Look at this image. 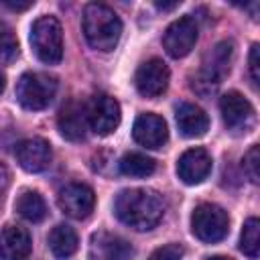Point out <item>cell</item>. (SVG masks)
<instances>
[{"instance_id":"2","label":"cell","mask_w":260,"mask_h":260,"mask_svg":"<svg viewBox=\"0 0 260 260\" xmlns=\"http://www.w3.org/2000/svg\"><path fill=\"white\" fill-rule=\"evenodd\" d=\"M83 35L89 47L108 53L122 37V20L110 6L91 2L83 10Z\"/></svg>"},{"instance_id":"11","label":"cell","mask_w":260,"mask_h":260,"mask_svg":"<svg viewBox=\"0 0 260 260\" xmlns=\"http://www.w3.org/2000/svg\"><path fill=\"white\" fill-rule=\"evenodd\" d=\"M223 124L230 130H248L254 122V108L240 91H228L219 100Z\"/></svg>"},{"instance_id":"8","label":"cell","mask_w":260,"mask_h":260,"mask_svg":"<svg viewBox=\"0 0 260 260\" xmlns=\"http://www.w3.org/2000/svg\"><path fill=\"white\" fill-rule=\"evenodd\" d=\"M197 32H199L197 22L191 16H181L167 26V30L162 35V45L171 57H175V59L185 57L195 47Z\"/></svg>"},{"instance_id":"1","label":"cell","mask_w":260,"mask_h":260,"mask_svg":"<svg viewBox=\"0 0 260 260\" xmlns=\"http://www.w3.org/2000/svg\"><path fill=\"white\" fill-rule=\"evenodd\" d=\"M116 217L136 232L152 230L165 215V201L152 189H124L114 201Z\"/></svg>"},{"instance_id":"15","label":"cell","mask_w":260,"mask_h":260,"mask_svg":"<svg viewBox=\"0 0 260 260\" xmlns=\"http://www.w3.org/2000/svg\"><path fill=\"white\" fill-rule=\"evenodd\" d=\"M134 254L130 242L110 232H95L89 244V256L93 260H130Z\"/></svg>"},{"instance_id":"19","label":"cell","mask_w":260,"mask_h":260,"mask_svg":"<svg viewBox=\"0 0 260 260\" xmlns=\"http://www.w3.org/2000/svg\"><path fill=\"white\" fill-rule=\"evenodd\" d=\"M77 246H79V238H77L73 228H69L65 223H59V225H55L51 230V234H49V248H51V252H53V256L57 260L71 258L77 252Z\"/></svg>"},{"instance_id":"5","label":"cell","mask_w":260,"mask_h":260,"mask_svg":"<svg viewBox=\"0 0 260 260\" xmlns=\"http://www.w3.org/2000/svg\"><path fill=\"white\" fill-rule=\"evenodd\" d=\"M57 93V79L49 73L28 71L16 83V100L26 110H45Z\"/></svg>"},{"instance_id":"22","label":"cell","mask_w":260,"mask_h":260,"mask_svg":"<svg viewBox=\"0 0 260 260\" xmlns=\"http://www.w3.org/2000/svg\"><path fill=\"white\" fill-rule=\"evenodd\" d=\"M240 250L248 258H258V252H260V221L256 217H250L244 223L242 236H240Z\"/></svg>"},{"instance_id":"12","label":"cell","mask_w":260,"mask_h":260,"mask_svg":"<svg viewBox=\"0 0 260 260\" xmlns=\"http://www.w3.org/2000/svg\"><path fill=\"white\" fill-rule=\"evenodd\" d=\"M16 160L18 165L28 171V173H41L51 165L53 152H51V144L43 138H26L20 140L14 148Z\"/></svg>"},{"instance_id":"6","label":"cell","mask_w":260,"mask_h":260,"mask_svg":"<svg viewBox=\"0 0 260 260\" xmlns=\"http://www.w3.org/2000/svg\"><path fill=\"white\" fill-rule=\"evenodd\" d=\"M191 232L197 240L205 244H215L223 240L230 232L228 213L215 203H201L191 213Z\"/></svg>"},{"instance_id":"24","label":"cell","mask_w":260,"mask_h":260,"mask_svg":"<svg viewBox=\"0 0 260 260\" xmlns=\"http://www.w3.org/2000/svg\"><path fill=\"white\" fill-rule=\"evenodd\" d=\"M258 165H260V148L258 144L250 146V150L244 154V171L252 183H258Z\"/></svg>"},{"instance_id":"3","label":"cell","mask_w":260,"mask_h":260,"mask_svg":"<svg viewBox=\"0 0 260 260\" xmlns=\"http://www.w3.org/2000/svg\"><path fill=\"white\" fill-rule=\"evenodd\" d=\"M30 45L35 55L47 63L57 65L63 57V28L55 16H41L30 26Z\"/></svg>"},{"instance_id":"28","label":"cell","mask_w":260,"mask_h":260,"mask_svg":"<svg viewBox=\"0 0 260 260\" xmlns=\"http://www.w3.org/2000/svg\"><path fill=\"white\" fill-rule=\"evenodd\" d=\"M8 179H10V173L4 165H0V189H4L8 185Z\"/></svg>"},{"instance_id":"27","label":"cell","mask_w":260,"mask_h":260,"mask_svg":"<svg viewBox=\"0 0 260 260\" xmlns=\"http://www.w3.org/2000/svg\"><path fill=\"white\" fill-rule=\"evenodd\" d=\"M4 6H8L10 10H26V8H30L32 6V2L28 0V2H10V0H4L2 2Z\"/></svg>"},{"instance_id":"7","label":"cell","mask_w":260,"mask_h":260,"mask_svg":"<svg viewBox=\"0 0 260 260\" xmlns=\"http://www.w3.org/2000/svg\"><path fill=\"white\" fill-rule=\"evenodd\" d=\"M85 114L87 126L100 136L112 134L120 124V104L108 93H95L87 102Z\"/></svg>"},{"instance_id":"4","label":"cell","mask_w":260,"mask_h":260,"mask_svg":"<svg viewBox=\"0 0 260 260\" xmlns=\"http://www.w3.org/2000/svg\"><path fill=\"white\" fill-rule=\"evenodd\" d=\"M232 57H234V45L230 41H221L217 43L203 61L201 71L197 73V77H193V89L201 95H207L211 91H215V87L221 83V79L230 73V65H232Z\"/></svg>"},{"instance_id":"29","label":"cell","mask_w":260,"mask_h":260,"mask_svg":"<svg viewBox=\"0 0 260 260\" xmlns=\"http://www.w3.org/2000/svg\"><path fill=\"white\" fill-rule=\"evenodd\" d=\"M179 6V2H171V4H167V2H156V8H160V10H173V8H177Z\"/></svg>"},{"instance_id":"17","label":"cell","mask_w":260,"mask_h":260,"mask_svg":"<svg viewBox=\"0 0 260 260\" xmlns=\"http://www.w3.org/2000/svg\"><path fill=\"white\" fill-rule=\"evenodd\" d=\"M30 234L20 225H6L0 232V258L2 260H26L30 256Z\"/></svg>"},{"instance_id":"14","label":"cell","mask_w":260,"mask_h":260,"mask_svg":"<svg viewBox=\"0 0 260 260\" xmlns=\"http://www.w3.org/2000/svg\"><path fill=\"white\" fill-rule=\"evenodd\" d=\"M132 136L140 146L146 148H160L169 138L167 122L156 114H140L132 126Z\"/></svg>"},{"instance_id":"30","label":"cell","mask_w":260,"mask_h":260,"mask_svg":"<svg viewBox=\"0 0 260 260\" xmlns=\"http://www.w3.org/2000/svg\"><path fill=\"white\" fill-rule=\"evenodd\" d=\"M4 87H6V75H4V71L0 69V93L4 91Z\"/></svg>"},{"instance_id":"9","label":"cell","mask_w":260,"mask_h":260,"mask_svg":"<svg viewBox=\"0 0 260 260\" xmlns=\"http://www.w3.org/2000/svg\"><path fill=\"white\" fill-rule=\"evenodd\" d=\"M169 67L165 65V61L152 57L148 61H144L138 69H136V75H134V83H136V89L140 91V95L144 98H158L167 85H169Z\"/></svg>"},{"instance_id":"21","label":"cell","mask_w":260,"mask_h":260,"mask_svg":"<svg viewBox=\"0 0 260 260\" xmlns=\"http://www.w3.org/2000/svg\"><path fill=\"white\" fill-rule=\"evenodd\" d=\"M16 211L28 221H41L47 215V205L37 191H22L16 199Z\"/></svg>"},{"instance_id":"10","label":"cell","mask_w":260,"mask_h":260,"mask_svg":"<svg viewBox=\"0 0 260 260\" xmlns=\"http://www.w3.org/2000/svg\"><path fill=\"white\" fill-rule=\"evenodd\" d=\"M57 203L63 213L75 219H83L93 211L95 205V195L93 189L83 185V183H69L59 191Z\"/></svg>"},{"instance_id":"20","label":"cell","mask_w":260,"mask_h":260,"mask_svg":"<svg viewBox=\"0 0 260 260\" xmlns=\"http://www.w3.org/2000/svg\"><path fill=\"white\" fill-rule=\"evenodd\" d=\"M118 165L126 177H150L156 169V162L142 152H126Z\"/></svg>"},{"instance_id":"31","label":"cell","mask_w":260,"mask_h":260,"mask_svg":"<svg viewBox=\"0 0 260 260\" xmlns=\"http://www.w3.org/2000/svg\"><path fill=\"white\" fill-rule=\"evenodd\" d=\"M205 260H232L228 256H211V258H205Z\"/></svg>"},{"instance_id":"23","label":"cell","mask_w":260,"mask_h":260,"mask_svg":"<svg viewBox=\"0 0 260 260\" xmlns=\"http://www.w3.org/2000/svg\"><path fill=\"white\" fill-rule=\"evenodd\" d=\"M18 55V41L14 37V30L6 24L0 22V61H14Z\"/></svg>"},{"instance_id":"18","label":"cell","mask_w":260,"mask_h":260,"mask_svg":"<svg viewBox=\"0 0 260 260\" xmlns=\"http://www.w3.org/2000/svg\"><path fill=\"white\" fill-rule=\"evenodd\" d=\"M175 118H177V126L181 130V134L187 136V138H199L209 128L207 114L195 104H187V102L179 104L177 112H175Z\"/></svg>"},{"instance_id":"26","label":"cell","mask_w":260,"mask_h":260,"mask_svg":"<svg viewBox=\"0 0 260 260\" xmlns=\"http://www.w3.org/2000/svg\"><path fill=\"white\" fill-rule=\"evenodd\" d=\"M258 53H260V47L254 43L252 49H250V75H252V81L258 83L260 79V61H258Z\"/></svg>"},{"instance_id":"25","label":"cell","mask_w":260,"mask_h":260,"mask_svg":"<svg viewBox=\"0 0 260 260\" xmlns=\"http://www.w3.org/2000/svg\"><path fill=\"white\" fill-rule=\"evenodd\" d=\"M148 260H183V248L179 244L160 246L148 256Z\"/></svg>"},{"instance_id":"13","label":"cell","mask_w":260,"mask_h":260,"mask_svg":"<svg viewBox=\"0 0 260 260\" xmlns=\"http://www.w3.org/2000/svg\"><path fill=\"white\" fill-rule=\"evenodd\" d=\"M211 173V156L205 148H189L177 160V175L187 185L201 183Z\"/></svg>"},{"instance_id":"16","label":"cell","mask_w":260,"mask_h":260,"mask_svg":"<svg viewBox=\"0 0 260 260\" xmlns=\"http://www.w3.org/2000/svg\"><path fill=\"white\" fill-rule=\"evenodd\" d=\"M57 128L61 132L63 138L77 142L85 138V130H87V114H85V106L79 102H69L61 108L59 116H57Z\"/></svg>"}]
</instances>
